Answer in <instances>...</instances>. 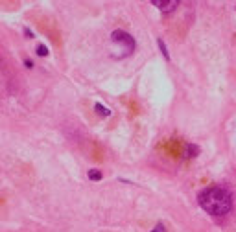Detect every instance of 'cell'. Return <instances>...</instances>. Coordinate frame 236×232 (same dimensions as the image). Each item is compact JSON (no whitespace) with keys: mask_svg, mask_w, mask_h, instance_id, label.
<instances>
[{"mask_svg":"<svg viewBox=\"0 0 236 232\" xmlns=\"http://www.w3.org/2000/svg\"><path fill=\"white\" fill-rule=\"evenodd\" d=\"M101 177H103V175H101L100 170H89V179L90 180H100Z\"/></svg>","mask_w":236,"mask_h":232,"instance_id":"277c9868","label":"cell"},{"mask_svg":"<svg viewBox=\"0 0 236 232\" xmlns=\"http://www.w3.org/2000/svg\"><path fill=\"white\" fill-rule=\"evenodd\" d=\"M151 4L157 9H160L162 13H172V11H175L177 6H179L177 0H151Z\"/></svg>","mask_w":236,"mask_h":232,"instance_id":"3957f363","label":"cell"},{"mask_svg":"<svg viewBox=\"0 0 236 232\" xmlns=\"http://www.w3.org/2000/svg\"><path fill=\"white\" fill-rule=\"evenodd\" d=\"M94 109H96V112H100V114H103V116H109V114H111V111H109L105 105H101V103H96V107H94Z\"/></svg>","mask_w":236,"mask_h":232,"instance_id":"5b68a950","label":"cell"},{"mask_svg":"<svg viewBox=\"0 0 236 232\" xmlns=\"http://www.w3.org/2000/svg\"><path fill=\"white\" fill-rule=\"evenodd\" d=\"M186 151H188V155H190V157L198 155V147H196V145H186Z\"/></svg>","mask_w":236,"mask_h":232,"instance_id":"52a82bcc","label":"cell"},{"mask_svg":"<svg viewBox=\"0 0 236 232\" xmlns=\"http://www.w3.org/2000/svg\"><path fill=\"white\" fill-rule=\"evenodd\" d=\"M159 46H160V50H162L164 57L168 59V50H166V44H164V41H162V39H159Z\"/></svg>","mask_w":236,"mask_h":232,"instance_id":"ba28073f","label":"cell"},{"mask_svg":"<svg viewBox=\"0 0 236 232\" xmlns=\"http://www.w3.org/2000/svg\"><path fill=\"white\" fill-rule=\"evenodd\" d=\"M198 203L210 215H225L233 210V195L221 186H210L199 192Z\"/></svg>","mask_w":236,"mask_h":232,"instance_id":"6da1fadb","label":"cell"},{"mask_svg":"<svg viewBox=\"0 0 236 232\" xmlns=\"http://www.w3.org/2000/svg\"><path fill=\"white\" fill-rule=\"evenodd\" d=\"M151 232H164V227H162V225H157V229L151 230Z\"/></svg>","mask_w":236,"mask_h":232,"instance_id":"9c48e42d","label":"cell"},{"mask_svg":"<svg viewBox=\"0 0 236 232\" xmlns=\"http://www.w3.org/2000/svg\"><path fill=\"white\" fill-rule=\"evenodd\" d=\"M37 54L39 56H48V48H46L44 44H39L37 46Z\"/></svg>","mask_w":236,"mask_h":232,"instance_id":"8992f818","label":"cell"},{"mask_svg":"<svg viewBox=\"0 0 236 232\" xmlns=\"http://www.w3.org/2000/svg\"><path fill=\"white\" fill-rule=\"evenodd\" d=\"M111 39H113V42H118V44L124 46L125 54H129V52H133V50H135V41H133V37L127 33V31H124V30H115V31L111 33Z\"/></svg>","mask_w":236,"mask_h":232,"instance_id":"7a4b0ae2","label":"cell"}]
</instances>
